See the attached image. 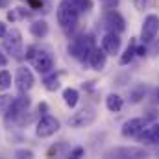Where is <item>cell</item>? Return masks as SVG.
Segmentation results:
<instances>
[{
	"mask_svg": "<svg viewBox=\"0 0 159 159\" xmlns=\"http://www.w3.org/2000/svg\"><path fill=\"white\" fill-rule=\"evenodd\" d=\"M30 32H32L34 37L43 39V37L48 34V22H46V20H35V22H32V24H30Z\"/></svg>",
	"mask_w": 159,
	"mask_h": 159,
	"instance_id": "obj_17",
	"label": "cell"
},
{
	"mask_svg": "<svg viewBox=\"0 0 159 159\" xmlns=\"http://www.w3.org/2000/svg\"><path fill=\"white\" fill-rule=\"evenodd\" d=\"M7 6V0H0V7H6Z\"/></svg>",
	"mask_w": 159,
	"mask_h": 159,
	"instance_id": "obj_36",
	"label": "cell"
},
{
	"mask_svg": "<svg viewBox=\"0 0 159 159\" xmlns=\"http://www.w3.org/2000/svg\"><path fill=\"white\" fill-rule=\"evenodd\" d=\"M107 157H148V150L144 148H137V146H124V148H113L106 154Z\"/></svg>",
	"mask_w": 159,
	"mask_h": 159,
	"instance_id": "obj_8",
	"label": "cell"
},
{
	"mask_svg": "<svg viewBox=\"0 0 159 159\" xmlns=\"http://www.w3.org/2000/svg\"><path fill=\"white\" fill-rule=\"evenodd\" d=\"M35 52H37V48H35V46H28V50H26V59H34Z\"/></svg>",
	"mask_w": 159,
	"mask_h": 159,
	"instance_id": "obj_28",
	"label": "cell"
},
{
	"mask_svg": "<svg viewBox=\"0 0 159 159\" xmlns=\"http://www.w3.org/2000/svg\"><path fill=\"white\" fill-rule=\"evenodd\" d=\"M89 63L94 70H104L106 63H107V54L104 48H93L91 56H89Z\"/></svg>",
	"mask_w": 159,
	"mask_h": 159,
	"instance_id": "obj_14",
	"label": "cell"
},
{
	"mask_svg": "<svg viewBox=\"0 0 159 159\" xmlns=\"http://www.w3.org/2000/svg\"><path fill=\"white\" fill-rule=\"evenodd\" d=\"M17 89L20 91V93H28L32 87H34V83H35V78H34V74H32V70L30 69H26V67H20L19 70H17Z\"/></svg>",
	"mask_w": 159,
	"mask_h": 159,
	"instance_id": "obj_9",
	"label": "cell"
},
{
	"mask_svg": "<svg viewBox=\"0 0 159 159\" xmlns=\"http://www.w3.org/2000/svg\"><path fill=\"white\" fill-rule=\"evenodd\" d=\"M135 54L137 56H146V46H135Z\"/></svg>",
	"mask_w": 159,
	"mask_h": 159,
	"instance_id": "obj_32",
	"label": "cell"
},
{
	"mask_svg": "<svg viewBox=\"0 0 159 159\" xmlns=\"http://www.w3.org/2000/svg\"><path fill=\"white\" fill-rule=\"evenodd\" d=\"M152 102H154L156 106H159V87H156V89L152 91Z\"/></svg>",
	"mask_w": 159,
	"mask_h": 159,
	"instance_id": "obj_29",
	"label": "cell"
},
{
	"mask_svg": "<svg viewBox=\"0 0 159 159\" xmlns=\"http://www.w3.org/2000/svg\"><path fill=\"white\" fill-rule=\"evenodd\" d=\"M144 119H146V122H148V120H154V119H157V111H156V109H150V111H148V115H146Z\"/></svg>",
	"mask_w": 159,
	"mask_h": 159,
	"instance_id": "obj_31",
	"label": "cell"
},
{
	"mask_svg": "<svg viewBox=\"0 0 159 159\" xmlns=\"http://www.w3.org/2000/svg\"><path fill=\"white\" fill-rule=\"evenodd\" d=\"M144 94H146V85L139 83V85H135V87L129 91V102H131V104H137V102H141V100L144 98Z\"/></svg>",
	"mask_w": 159,
	"mask_h": 159,
	"instance_id": "obj_19",
	"label": "cell"
},
{
	"mask_svg": "<svg viewBox=\"0 0 159 159\" xmlns=\"http://www.w3.org/2000/svg\"><path fill=\"white\" fill-rule=\"evenodd\" d=\"M148 2H150V0H133L135 7H137V9H141V11H143V9H144V7L148 6Z\"/></svg>",
	"mask_w": 159,
	"mask_h": 159,
	"instance_id": "obj_27",
	"label": "cell"
},
{
	"mask_svg": "<svg viewBox=\"0 0 159 159\" xmlns=\"http://www.w3.org/2000/svg\"><path fill=\"white\" fill-rule=\"evenodd\" d=\"M157 32H159V17L154 15V13L146 15L144 22H143V30H141V41L143 43H152L156 39Z\"/></svg>",
	"mask_w": 159,
	"mask_h": 159,
	"instance_id": "obj_4",
	"label": "cell"
},
{
	"mask_svg": "<svg viewBox=\"0 0 159 159\" xmlns=\"http://www.w3.org/2000/svg\"><path fill=\"white\" fill-rule=\"evenodd\" d=\"M141 143H148V144H157L159 146V124H154L150 128H144L139 135Z\"/></svg>",
	"mask_w": 159,
	"mask_h": 159,
	"instance_id": "obj_15",
	"label": "cell"
},
{
	"mask_svg": "<svg viewBox=\"0 0 159 159\" xmlns=\"http://www.w3.org/2000/svg\"><path fill=\"white\" fill-rule=\"evenodd\" d=\"M15 157H34V152L32 150H17L15 152Z\"/></svg>",
	"mask_w": 159,
	"mask_h": 159,
	"instance_id": "obj_26",
	"label": "cell"
},
{
	"mask_svg": "<svg viewBox=\"0 0 159 159\" xmlns=\"http://www.w3.org/2000/svg\"><path fill=\"white\" fill-rule=\"evenodd\" d=\"M11 102H13V98H11L9 94H0V113H2V115H6V111L9 109Z\"/></svg>",
	"mask_w": 159,
	"mask_h": 159,
	"instance_id": "obj_22",
	"label": "cell"
},
{
	"mask_svg": "<svg viewBox=\"0 0 159 159\" xmlns=\"http://www.w3.org/2000/svg\"><path fill=\"white\" fill-rule=\"evenodd\" d=\"M72 4L78 7L80 11H89L93 7V2L91 0H72Z\"/></svg>",
	"mask_w": 159,
	"mask_h": 159,
	"instance_id": "obj_24",
	"label": "cell"
},
{
	"mask_svg": "<svg viewBox=\"0 0 159 159\" xmlns=\"http://www.w3.org/2000/svg\"><path fill=\"white\" fill-rule=\"evenodd\" d=\"M144 128H146V119H129L122 126V135L124 137H137Z\"/></svg>",
	"mask_w": 159,
	"mask_h": 159,
	"instance_id": "obj_12",
	"label": "cell"
},
{
	"mask_svg": "<svg viewBox=\"0 0 159 159\" xmlns=\"http://www.w3.org/2000/svg\"><path fill=\"white\" fill-rule=\"evenodd\" d=\"M34 67L39 70L41 74H46L54 69V57L48 54V52H43V50H37L35 56H34Z\"/></svg>",
	"mask_w": 159,
	"mask_h": 159,
	"instance_id": "obj_10",
	"label": "cell"
},
{
	"mask_svg": "<svg viewBox=\"0 0 159 159\" xmlns=\"http://www.w3.org/2000/svg\"><path fill=\"white\" fill-rule=\"evenodd\" d=\"M19 9H20V7H19ZM19 9H11V11L7 13V19H9V20H17L19 17H22V15H26L24 11H19Z\"/></svg>",
	"mask_w": 159,
	"mask_h": 159,
	"instance_id": "obj_25",
	"label": "cell"
},
{
	"mask_svg": "<svg viewBox=\"0 0 159 159\" xmlns=\"http://www.w3.org/2000/svg\"><path fill=\"white\" fill-rule=\"evenodd\" d=\"M93 48H94V44H93V37L91 35H80L69 44V54L72 57L80 59V61H85V59H89Z\"/></svg>",
	"mask_w": 159,
	"mask_h": 159,
	"instance_id": "obj_2",
	"label": "cell"
},
{
	"mask_svg": "<svg viewBox=\"0 0 159 159\" xmlns=\"http://www.w3.org/2000/svg\"><path fill=\"white\" fill-rule=\"evenodd\" d=\"M104 24L107 28V32H115L120 34L126 30V22H124V17L120 15L119 11H109L106 17H104Z\"/></svg>",
	"mask_w": 159,
	"mask_h": 159,
	"instance_id": "obj_11",
	"label": "cell"
},
{
	"mask_svg": "<svg viewBox=\"0 0 159 159\" xmlns=\"http://www.w3.org/2000/svg\"><path fill=\"white\" fill-rule=\"evenodd\" d=\"M44 87H46V91H56V89H59V80H57V76L54 74V76L44 78Z\"/></svg>",
	"mask_w": 159,
	"mask_h": 159,
	"instance_id": "obj_23",
	"label": "cell"
},
{
	"mask_svg": "<svg viewBox=\"0 0 159 159\" xmlns=\"http://www.w3.org/2000/svg\"><path fill=\"white\" fill-rule=\"evenodd\" d=\"M83 156V148H74V150H70V157H81Z\"/></svg>",
	"mask_w": 159,
	"mask_h": 159,
	"instance_id": "obj_30",
	"label": "cell"
},
{
	"mask_svg": "<svg viewBox=\"0 0 159 159\" xmlns=\"http://www.w3.org/2000/svg\"><path fill=\"white\" fill-rule=\"evenodd\" d=\"M80 9L72 4V0H61L57 6V22L63 30H72L78 22Z\"/></svg>",
	"mask_w": 159,
	"mask_h": 159,
	"instance_id": "obj_1",
	"label": "cell"
},
{
	"mask_svg": "<svg viewBox=\"0 0 159 159\" xmlns=\"http://www.w3.org/2000/svg\"><path fill=\"white\" fill-rule=\"evenodd\" d=\"M104 2H107V0H104Z\"/></svg>",
	"mask_w": 159,
	"mask_h": 159,
	"instance_id": "obj_37",
	"label": "cell"
},
{
	"mask_svg": "<svg viewBox=\"0 0 159 159\" xmlns=\"http://www.w3.org/2000/svg\"><path fill=\"white\" fill-rule=\"evenodd\" d=\"M6 34H7V28H6V24L0 20V39H2V37H6Z\"/></svg>",
	"mask_w": 159,
	"mask_h": 159,
	"instance_id": "obj_33",
	"label": "cell"
},
{
	"mask_svg": "<svg viewBox=\"0 0 159 159\" xmlns=\"http://www.w3.org/2000/svg\"><path fill=\"white\" fill-rule=\"evenodd\" d=\"M59 129V120L52 115H44L41 117V120L37 122V137L41 139H46V137H52L56 131Z\"/></svg>",
	"mask_w": 159,
	"mask_h": 159,
	"instance_id": "obj_6",
	"label": "cell"
},
{
	"mask_svg": "<svg viewBox=\"0 0 159 159\" xmlns=\"http://www.w3.org/2000/svg\"><path fill=\"white\" fill-rule=\"evenodd\" d=\"M7 65V57L2 54V50H0V67H6Z\"/></svg>",
	"mask_w": 159,
	"mask_h": 159,
	"instance_id": "obj_34",
	"label": "cell"
},
{
	"mask_svg": "<svg viewBox=\"0 0 159 159\" xmlns=\"http://www.w3.org/2000/svg\"><path fill=\"white\" fill-rule=\"evenodd\" d=\"M78 100H80V93L76 91V89L69 87V89H65V91H63V102H65L69 107H76Z\"/></svg>",
	"mask_w": 159,
	"mask_h": 159,
	"instance_id": "obj_18",
	"label": "cell"
},
{
	"mask_svg": "<svg viewBox=\"0 0 159 159\" xmlns=\"http://www.w3.org/2000/svg\"><path fill=\"white\" fill-rule=\"evenodd\" d=\"M4 46H6L7 54H11L13 57H20V54H22V34H20V30L11 28L4 37Z\"/></svg>",
	"mask_w": 159,
	"mask_h": 159,
	"instance_id": "obj_3",
	"label": "cell"
},
{
	"mask_svg": "<svg viewBox=\"0 0 159 159\" xmlns=\"http://www.w3.org/2000/svg\"><path fill=\"white\" fill-rule=\"evenodd\" d=\"M120 44H122V41H120L119 34H115V32H107L102 37V48L106 50V54H111V56L119 54Z\"/></svg>",
	"mask_w": 159,
	"mask_h": 159,
	"instance_id": "obj_13",
	"label": "cell"
},
{
	"mask_svg": "<svg viewBox=\"0 0 159 159\" xmlns=\"http://www.w3.org/2000/svg\"><path fill=\"white\" fill-rule=\"evenodd\" d=\"M137 54H135V44L131 43L126 50H124V54L120 56V65H128V63H131V59L135 57Z\"/></svg>",
	"mask_w": 159,
	"mask_h": 159,
	"instance_id": "obj_20",
	"label": "cell"
},
{
	"mask_svg": "<svg viewBox=\"0 0 159 159\" xmlns=\"http://www.w3.org/2000/svg\"><path fill=\"white\" fill-rule=\"evenodd\" d=\"M11 87V74L7 70H0V89H9Z\"/></svg>",
	"mask_w": 159,
	"mask_h": 159,
	"instance_id": "obj_21",
	"label": "cell"
},
{
	"mask_svg": "<svg viewBox=\"0 0 159 159\" xmlns=\"http://www.w3.org/2000/svg\"><path fill=\"white\" fill-rule=\"evenodd\" d=\"M94 119H96L94 109H93V107H83L81 111L74 113V115L69 119V126H70V128H76V129L87 128V126H91V124L94 122Z\"/></svg>",
	"mask_w": 159,
	"mask_h": 159,
	"instance_id": "obj_5",
	"label": "cell"
},
{
	"mask_svg": "<svg viewBox=\"0 0 159 159\" xmlns=\"http://www.w3.org/2000/svg\"><path fill=\"white\" fill-rule=\"evenodd\" d=\"M122 106H124V100L120 98L119 94H115V93L107 94V98H106V107H107L111 113H119L120 109H122Z\"/></svg>",
	"mask_w": 159,
	"mask_h": 159,
	"instance_id": "obj_16",
	"label": "cell"
},
{
	"mask_svg": "<svg viewBox=\"0 0 159 159\" xmlns=\"http://www.w3.org/2000/svg\"><path fill=\"white\" fill-rule=\"evenodd\" d=\"M28 106H30V98L26 96V93H22V96L13 98V102H11L9 109L6 111V119H7V120H17L20 115H24V113H26Z\"/></svg>",
	"mask_w": 159,
	"mask_h": 159,
	"instance_id": "obj_7",
	"label": "cell"
},
{
	"mask_svg": "<svg viewBox=\"0 0 159 159\" xmlns=\"http://www.w3.org/2000/svg\"><path fill=\"white\" fill-rule=\"evenodd\" d=\"M154 54H159V44H154V50H152Z\"/></svg>",
	"mask_w": 159,
	"mask_h": 159,
	"instance_id": "obj_35",
	"label": "cell"
}]
</instances>
